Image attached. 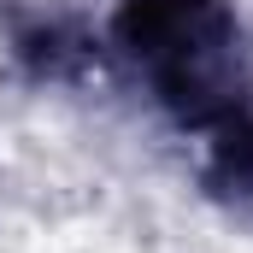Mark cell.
I'll list each match as a JSON object with an SVG mask.
<instances>
[{"label":"cell","mask_w":253,"mask_h":253,"mask_svg":"<svg viewBox=\"0 0 253 253\" xmlns=\"http://www.w3.org/2000/svg\"><path fill=\"white\" fill-rule=\"evenodd\" d=\"M112 53L135 88L200 141L253 106V65L242 12L230 0H124Z\"/></svg>","instance_id":"6da1fadb"},{"label":"cell","mask_w":253,"mask_h":253,"mask_svg":"<svg viewBox=\"0 0 253 253\" xmlns=\"http://www.w3.org/2000/svg\"><path fill=\"white\" fill-rule=\"evenodd\" d=\"M206 165H212V183L230 200L253 206V106L206 135Z\"/></svg>","instance_id":"7a4b0ae2"}]
</instances>
